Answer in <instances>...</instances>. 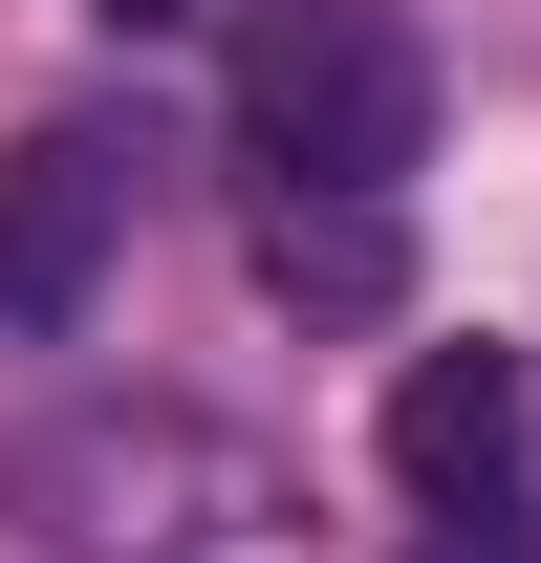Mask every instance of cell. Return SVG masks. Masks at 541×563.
<instances>
[{
    "label": "cell",
    "instance_id": "6da1fadb",
    "mask_svg": "<svg viewBox=\"0 0 541 563\" xmlns=\"http://www.w3.org/2000/svg\"><path fill=\"white\" fill-rule=\"evenodd\" d=\"M239 152L281 196H411L433 152V44L390 0H261L239 22Z\"/></svg>",
    "mask_w": 541,
    "mask_h": 563
},
{
    "label": "cell",
    "instance_id": "7a4b0ae2",
    "mask_svg": "<svg viewBox=\"0 0 541 563\" xmlns=\"http://www.w3.org/2000/svg\"><path fill=\"white\" fill-rule=\"evenodd\" d=\"M131 174H152V152L109 131V109H66V131L0 152V325H22V347L87 325V282H109V239H131Z\"/></svg>",
    "mask_w": 541,
    "mask_h": 563
},
{
    "label": "cell",
    "instance_id": "3957f363",
    "mask_svg": "<svg viewBox=\"0 0 541 563\" xmlns=\"http://www.w3.org/2000/svg\"><path fill=\"white\" fill-rule=\"evenodd\" d=\"M520 433H541L520 347H411L390 368V477L433 498V520H498V498H520Z\"/></svg>",
    "mask_w": 541,
    "mask_h": 563
},
{
    "label": "cell",
    "instance_id": "277c9868",
    "mask_svg": "<svg viewBox=\"0 0 541 563\" xmlns=\"http://www.w3.org/2000/svg\"><path fill=\"white\" fill-rule=\"evenodd\" d=\"M261 282L303 325H390L411 303V217L390 196H261Z\"/></svg>",
    "mask_w": 541,
    "mask_h": 563
},
{
    "label": "cell",
    "instance_id": "5b68a950",
    "mask_svg": "<svg viewBox=\"0 0 541 563\" xmlns=\"http://www.w3.org/2000/svg\"><path fill=\"white\" fill-rule=\"evenodd\" d=\"M411 563H520V542H498V520H433V542H411Z\"/></svg>",
    "mask_w": 541,
    "mask_h": 563
},
{
    "label": "cell",
    "instance_id": "8992f818",
    "mask_svg": "<svg viewBox=\"0 0 541 563\" xmlns=\"http://www.w3.org/2000/svg\"><path fill=\"white\" fill-rule=\"evenodd\" d=\"M109 22H131V44H152V22H196V0H109Z\"/></svg>",
    "mask_w": 541,
    "mask_h": 563
}]
</instances>
